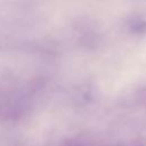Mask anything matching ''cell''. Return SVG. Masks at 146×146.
Segmentation results:
<instances>
[{
	"mask_svg": "<svg viewBox=\"0 0 146 146\" xmlns=\"http://www.w3.org/2000/svg\"><path fill=\"white\" fill-rule=\"evenodd\" d=\"M131 32L136 34H145L146 33V19H136L130 24Z\"/></svg>",
	"mask_w": 146,
	"mask_h": 146,
	"instance_id": "1",
	"label": "cell"
}]
</instances>
